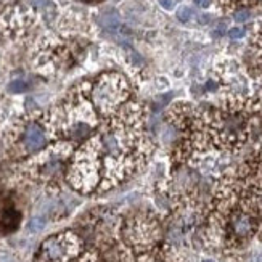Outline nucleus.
I'll return each mask as SVG.
<instances>
[{
    "instance_id": "nucleus-1",
    "label": "nucleus",
    "mask_w": 262,
    "mask_h": 262,
    "mask_svg": "<svg viewBox=\"0 0 262 262\" xmlns=\"http://www.w3.org/2000/svg\"><path fill=\"white\" fill-rule=\"evenodd\" d=\"M143 113L140 105L121 106L98 134L74 153L68 180L82 193L108 190L134 172L143 158Z\"/></svg>"
},
{
    "instance_id": "nucleus-2",
    "label": "nucleus",
    "mask_w": 262,
    "mask_h": 262,
    "mask_svg": "<svg viewBox=\"0 0 262 262\" xmlns=\"http://www.w3.org/2000/svg\"><path fill=\"white\" fill-rule=\"evenodd\" d=\"M94 106L101 115L118 111L129 97V84L121 74H103L92 87Z\"/></svg>"
},
{
    "instance_id": "nucleus-3",
    "label": "nucleus",
    "mask_w": 262,
    "mask_h": 262,
    "mask_svg": "<svg viewBox=\"0 0 262 262\" xmlns=\"http://www.w3.org/2000/svg\"><path fill=\"white\" fill-rule=\"evenodd\" d=\"M81 251V240L71 232L50 236L39 249L37 262H71Z\"/></svg>"
},
{
    "instance_id": "nucleus-4",
    "label": "nucleus",
    "mask_w": 262,
    "mask_h": 262,
    "mask_svg": "<svg viewBox=\"0 0 262 262\" xmlns=\"http://www.w3.org/2000/svg\"><path fill=\"white\" fill-rule=\"evenodd\" d=\"M45 142H47V137H45L43 129L37 122H29L21 134L23 150L26 153H36V151L42 150Z\"/></svg>"
},
{
    "instance_id": "nucleus-5",
    "label": "nucleus",
    "mask_w": 262,
    "mask_h": 262,
    "mask_svg": "<svg viewBox=\"0 0 262 262\" xmlns=\"http://www.w3.org/2000/svg\"><path fill=\"white\" fill-rule=\"evenodd\" d=\"M127 236L134 243L139 245H148L153 242L155 236V227L151 225V222L148 221H142V219H135L130 222V225L127 227Z\"/></svg>"
},
{
    "instance_id": "nucleus-6",
    "label": "nucleus",
    "mask_w": 262,
    "mask_h": 262,
    "mask_svg": "<svg viewBox=\"0 0 262 262\" xmlns=\"http://www.w3.org/2000/svg\"><path fill=\"white\" fill-rule=\"evenodd\" d=\"M98 25L103 28L108 32H118V29L121 28V18L118 15L116 10H106L98 16Z\"/></svg>"
},
{
    "instance_id": "nucleus-7",
    "label": "nucleus",
    "mask_w": 262,
    "mask_h": 262,
    "mask_svg": "<svg viewBox=\"0 0 262 262\" xmlns=\"http://www.w3.org/2000/svg\"><path fill=\"white\" fill-rule=\"evenodd\" d=\"M25 90H28V84L25 81H13L8 84V92L11 94H21Z\"/></svg>"
},
{
    "instance_id": "nucleus-8",
    "label": "nucleus",
    "mask_w": 262,
    "mask_h": 262,
    "mask_svg": "<svg viewBox=\"0 0 262 262\" xmlns=\"http://www.w3.org/2000/svg\"><path fill=\"white\" fill-rule=\"evenodd\" d=\"M177 18H179V21H182V23L190 21V19L193 18V10H191L190 7H182V8L177 11Z\"/></svg>"
},
{
    "instance_id": "nucleus-9",
    "label": "nucleus",
    "mask_w": 262,
    "mask_h": 262,
    "mask_svg": "<svg viewBox=\"0 0 262 262\" xmlns=\"http://www.w3.org/2000/svg\"><path fill=\"white\" fill-rule=\"evenodd\" d=\"M233 18H235V21H238V23H245V21H248L249 18H251V11L242 8V10H238L236 13L233 15Z\"/></svg>"
},
{
    "instance_id": "nucleus-10",
    "label": "nucleus",
    "mask_w": 262,
    "mask_h": 262,
    "mask_svg": "<svg viewBox=\"0 0 262 262\" xmlns=\"http://www.w3.org/2000/svg\"><path fill=\"white\" fill-rule=\"evenodd\" d=\"M243 36H245V29H242V28H232L229 31V37L230 39H242Z\"/></svg>"
},
{
    "instance_id": "nucleus-11",
    "label": "nucleus",
    "mask_w": 262,
    "mask_h": 262,
    "mask_svg": "<svg viewBox=\"0 0 262 262\" xmlns=\"http://www.w3.org/2000/svg\"><path fill=\"white\" fill-rule=\"evenodd\" d=\"M159 4H161V7L166 8V10H172L174 8V0H159Z\"/></svg>"
},
{
    "instance_id": "nucleus-12",
    "label": "nucleus",
    "mask_w": 262,
    "mask_h": 262,
    "mask_svg": "<svg viewBox=\"0 0 262 262\" xmlns=\"http://www.w3.org/2000/svg\"><path fill=\"white\" fill-rule=\"evenodd\" d=\"M77 262H97V259H95L94 254H85L84 257H81Z\"/></svg>"
},
{
    "instance_id": "nucleus-13",
    "label": "nucleus",
    "mask_w": 262,
    "mask_h": 262,
    "mask_svg": "<svg viewBox=\"0 0 262 262\" xmlns=\"http://www.w3.org/2000/svg\"><path fill=\"white\" fill-rule=\"evenodd\" d=\"M195 4L198 7H201V8H206V7L211 5V0H195Z\"/></svg>"
},
{
    "instance_id": "nucleus-14",
    "label": "nucleus",
    "mask_w": 262,
    "mask_h": 262,
    "mask_svg": "<svg viewBox=\"0 0 262 262\" xmlns=\"http://www.w3.org/2000/svg\"><path fill=\"white\" fill-rule=\"evenodd\" d=\"M31 4L32 5H36V7H45V5H47L49 4V0H31Z\"/></svg>"
},
{
    "instance_id": "nucleus-15",
    "label": "nucleus",
    "mask_w": 262,
    "mask_h": 262,
    "mask_svg": "<svg viewBox=\"0 0 262 262\" xmlns=\"http://www.w3.org/2000/svg\"><path fill=\"white\" fill-rule=\"evenodd\" d=\"M222 32H224V25H221V26L217 28V31H215V34H217V36H221Z\"/></svg>"
},
{
    "instance_id": "nucleus-16",
    "label": "nucleus",
    "mask_w": 262,
    "mask_h": 262,
    "mask_svg": "<svg viewBox=\"0 0 262 262\" xmlns=\"http://www.w3.org/2000/svg\"><path fill=\"white\" fill-rule=\"evenodd\" d=\"M85 2H97V0H85Z\"/></svg>"
},
{
    "instance_id": "nucleus-17",
    "label": "nucleus",
    "mask_w": 262,
    "mask_h": 262,
    "mask_svg": "<svg viewBox=\"0 0 262 262\" xmlns=\"http://www.w3.org/2000/svg\"><path fill=\"white\" fill-rule=\"evenodd\" d=\"M203 262H214V260H203Z\"/></svg>"
}]
</instances>
